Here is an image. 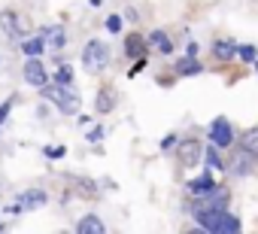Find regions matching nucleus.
<instances>
[{
	"mask_svg": "<svg viewBox=\"0 0 258 234\" xmlns=\"http://www.w3.org/2000/svg\"><path fill=\"white\" fill-rule=\"evenodd\" d=\"M106 64H109V46L100 43V40H91V43L82 49V67H85L88 73H100Z\"/></svg>",
	"mask_w": 258,
	"mask_h": 234,
	"instance_id": "nucleus-2",
	"label": "nucleus"
},
{
	"mask_svg": "<svg viewBox=\"0 0 258 234\" xmlns=\"http://www.w3.org/2000/svg\"><path fill=\"white\" fill-rule=\"evenodd\" d=\"M124 52L131 55V58H134V55H143V37H137V34L127 37V49H124Z\"/></svg>",
	"mask_w": 258,
	"mask_h": 234,
	"instance_id": "nucleus-17",
	"label": "nucleus"
},
{
	"mask_svg": "<svg viewBox=\"0 0 258 234\" xmlns=\"http://www.w3.org/2000/svg\"><path fill=\"white\" fill-rule=\"evenodd\" d=\"M173 146H176V137H173V134H170V137H164V143H161V149L167 152V149H173Z\"/></svg>",
	"mask_w": 258,
	"mask_h": 234,
	"instance_id": "nucleus-25",
	"label": "nucleus"
},
{
	"mask_svg": "<svg viewBox=\"0 0 258 234\" xmlns=\"http://www.w3.org/2000/svg\"><path fill=\"white\" fill-rule=\"evenodd\" d=\"M19 204H22V210H34V207H43L46 204V192H25L22 198H19Z\"/></svg>",
	"mask_w": 258,
	"mask_h": 234,
	"instance_id": "nucleus-12",
	"label": "nucleus"
},
{
	"mask_svg": "<svg viewBox=\"0 0 258 234\" xmlns=\"http://www.w3.org/2000/svg\"><path fill=\"white\" fill-rule=\"evenodd\" d=\"M25 82L34 85V88H43V85L49 82V73H46V67L40 64V58H28V64H25Z\"/></svg>",
	"mask_w": 258,
	"mask_h": 234,
	"instance_id": "nucleus-4",
	"label": "nucleus"
},
{
	"mask_svg": "<svg viewBox=\"0 0 258 234\" xmlns=\"http://www.w3.org/2000/svg\"><path fill=\"white\" fill-rule=\"evenodd\" d=\"M198 158H201V146H198V140H185V143H179V161H182V167H195Z\"/></svg>",
	"mask_w": 258,
	"mask_h": 234,
	"instance_id": "nucleus-7",
	"label": "nucleus"
},
{
	"mask_svg": "<svg viewBox=\"0 0 258 234\" xmlns=\"http://www.w3.org/2000/svg\"><path fill=\"white\" fill-rule=\"evenodd\" d=\"M207 164H210L213 170H222V158H219L216 146H210V149H207Z\"/></svg>",
	"mask_w": 258,
	"mask_h": 234,
	"instance_id": "nucleus-20",
	"label": "nucleus"
},
{
	"mask_svg": "<svg viewBox=\"0 0 258 234\" xmlns=\"http://www.w3.org/2000/svg\"><path fill=\"white\" fill-rule=\"evenodd\" d=\"M43 43H46V49H64V43H67V34H64V28L61 25H55V28H46L43 31Z\"/></svg>",
	"mask_w": 258,
	"mask_h": 234,
	"instance_id": "nucleus-8",
	"label": "nucleus"
},
{
	"mask_svg": "<svg viewBox=\"0 0 258 234\" xmlns=\"http://www.w3.org/2000/svg\"><path fill=\"white\" fill-rule=\"evenodd\" d=\"M195 219H198L207 231H216V234H234V231H240L237 216H231L225 207H222V210H195Z\"/></svg>",
	"mask_w": 258,
	"mask_h": 234,
	"instance_id": "nucleus-1",
	"label": "nucleus"
},
{
	"mask_svg": "<svg viewBox=\"0 0 258 234\" xmlns=\"http://www.w3.org/2000/svg\"><path fill=\"white\" fill-rule=\"evenodd\" d=\"M0 228H4V225H0Z\"/></svg>",
	"mask_w": 258,
	"mask_h": 234,
	"instance_id": "nucleus-27",
	"label": "nucleus"
},
{
	"mask_svg": "<svg viewBox=\"0 0 258 234\" xmlns=\"http://www.w3.org/2000/svg\"><path fill=\"white\" fill-rule=\"evenodd\" d=\"M76 231H79V234H103V231H106V225H103L97 216H82V219H79V225H76Z\"/></svg>",
	"mask_w": 258,
	"mask_h": 234,
	"instance_id": "nucleus-9",
	"label": "nucleus"
},
{
	"mask_svg": "<svg viewBox=\"0 0 258 234\" xmlns=\"http://www.w3.org/2000/svg\"><path fill=\"white\" fill-rule=\"evenodd\" d=\"M249 170H252V155L243 152V155L237 158V173H249Z\"/></svg>",
	"mask_w": 258,
	"mask_h": 234,
	"instance_id": "nucleus-21",
	"label": "nucleus"
},
{
	"mask_svg": "<svg viewBox=\"0 0 258 234\" xmlns=\"http://www.w3.org/2000/svg\"><path fill=\"white\" fill-rule=\"evenodd\" d=\"M210 137H213V146H219V149L231 146V143H234V131H231V125H228V119H216V122L210 125Z\"/></svg>",
	"mask_w": 258,
	"mask_h": 234,
	"instance_id": "nucleus-5",
	"label": "nucleus"
},
{
	"mask_svg": "<svg viewBox=\"0 0 258 234\" xmlns=\"http://www.w3.org/2000/svg\"><path fill=\"white\" fill-rule=\"evenodd\" d=\"M237 55H240L243 61H255V49H252V46H240V49H237Z\"/></svg>",
	"mask_w": 258,
	"mask_h": 234,
	"instance_id": "nucleus-23",
	"label": "nucleus"
},
{
	"mask_svg": "<svg viewBox=\"0 0 258 234\" xmlns=\"http://www.w3.org/2000/svg\"><path fill=\"white\" fill-rule=\"evenodd\" d=\"M97 112H109L112 106H115V94H112V88H100V94H97Z\"/></svg>",
	"mask_w": 258,
	"mask_h": 234,
	"instance_id": "nucleus-13",
	"label": "nucleus"
},
{
	"mask_svg": "<svg viewBox=\"0 0 258 234\" xmlns=\"http://www.w3.org/2000/svg\"><path fill=\"white\" fill-rule=\"evenodd\" d=\"M213 55H216V61H228V58H234L237 55V49L231 46V43H216V49H213Z\"/></svg>",
	"mask_w": 258,
	"mask_h": 234,
	"instance_id": "nucleus-15",
	"label": "nucleus"
},
{
	"mask_svg": "<svg viewBox=\"0 0 258 234\" xmlns=\"http://www.w3.org/2000/svg\"><path fill=\"white\" fill-rule=\"evenodd\" d=\"M106 31H109V34H118V31H121V19H118V16H109V19H106Z\"/></svg>",
	"mask_w": 258,
	"mask_h": 234,
	"instance_id": "nucleus-22",
	"label": "nucleus"
},
{
	"mask_svg": "<svg viewBox=\"0 0 258 234\" xmlns=\"http://www.w3.org/2000/svg\"><path fill=\"white\" fill-rule=\"evenodd\" d=\"M240 146H243V152H246V155L258 158V128H249V131H243V140H240Z\"/></svg>",
	"mask_w": 258,
	"mask_h": 234,
	"instance_id": "nucleus-10",
	"label": "nucleus"
},
{
	"mask_svg": "<svg viewBox=\"0 0 258 234\" xmlns=\"http://www.w3.org/2000/svg\"><path fill=\"white\" fill-rule=\"evenodd\" d=\"M10 106H13V100H7V103H0V122L7 119V112H10Z\"/></svg>",
	"mask_w": 258,
	"mask_h": 234,
	"instance_id": "nucleus-26",
	"label": "nucleus"
},
{
	"mask_svg": "<svg viewBox=\"0 0 258 234\" xmlns=\"http://www.w3.org/2000/svg\"><path fill=\"white\" fill-rule=\"evenodd\" d=\"M55 82H58V85H70V82H73V73H70L67 64H61V67L55 70Z\"/></svg>",
	"mask_w": 258,
	"mask_h": 234,
	"instance_id": "nucleus-19",
	"label": "nucleus"
},
{
	"mask_svg": "<svg viewBox=\"0 0 258 234\" xmlns=\"http://www.w3.org/2000/svg\"><path fill=\"white\" fill-rule=\"evenodd\" d=\"M0 28H4V34L7 37H22L25 34V25H22V19L16 16V13H0Z\"/></svg>",
	"mask_w": 258,
	"mask_h": 234,
	"instance_id": "nucleus-6",
	"label": "nucleus"
},
{
	"mask_svg": "<svg viewBox=\"0 0 258 234\" xmlns=\"http://www.w3.org/2000/svg\"><path fill=\"white\" fill-rule=\"evenodd\" d=\"M210 189H216L210 177H201V180H191V183H188V192H191L195 198H198V195H204V192H210Z\"/></svg>",
	"mask_w": 258,
	"mask_h": 234,
	"instance_id": "nucleus-14",
	"label": "nucleus"
},
{
	"mask_svg": "<svg viewBox=\"0 0 258 234\" xmlns=\"http://www.w3.org/2000/svg\"><path fill=\"white\" fill-rule=\"evenodd\" d=\"M149 43H155V46H158V49H161V52H164V55H167V52H170V49H173V46H170V40H167V34H164V31H152V34H149Z\"/></svg>",
	"mask_w": 258,
	"mask_h": 234,
	"instance_id": "nucleus-16",
	"label": "nucleus"
},
{
	"mask_svg": "<svg viewBox=\"0 0 258 234\" xmlns=\"http://www.w3.org/2000/svg\"><path fill=\"white\" fill-rule=\"evenodd\" d=\"M43 94H46V97H49L61 112H67V115H73V112L79 109V97L73 94V88H70V85H52V88H49V85H43Z\"/></svg>",
	"mask_w": 258,
	"mask_h": 234,
	"instance_id": "nucleus-3",
	"label": "nucleus"
},
{
	"mask_svg": "<svg viewBox=\"0 0 258 234\" xmlns=\"http://www.w3.org/2000/svg\"><path fill=\"white\" fill-rule=\"evenodd\" d=\"M46 155L49 158H61L64 155V146H52V149H46Z\"/></svg>",
	"mask_w": 258,
	"mask_h": 234,
	"instance_id": "nucleus-24",
	"label": "nucleus"
},
{
	"mask_svg": "<svg viewBox=\"0 0 258 234\" xmlns=\"http://www.w3.org/2000/svg\"><path fill=\"white\" fill-rule=\"evenodd\" d=\"M201 70V64L195 61V55H188L185 61H179V73H185V76H191V73H198Z\"/></svg>",
	"mask_w": 258,
	"mask_h": 234,
	"instance_id": "nucleus-18",
	"label": "nucleus"
},
{
	"mask_svg": "<svg viewBox=\"0 0 258 234\" xmlns=\"http://www.w3.org/2000/svg\"><path fill=\"white\" fill-rule=\"evenodd\" d=\"M43 49H46L43 34H37V37H31V40H25V43H22V52H25L28 58H40V55H43Z\"/></svg>",
	"mask_w": 258,
	"mask_h": 234,
	"instance_id": "nucleus-11",
	"label": "nucleus"
}]
</instances>
